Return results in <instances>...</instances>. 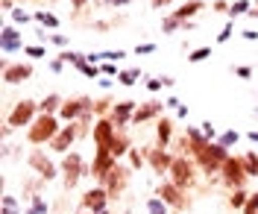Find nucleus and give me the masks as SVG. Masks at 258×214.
I'll return each instance as SVG.
<instances>
[{"label":"nucleus","mask_w":258,"mask_h":214,"mask_svg":"<svg viewBox=\"0 0 258 214\" xmlns=\"http://www.w3.org/2000/svg\"><path fill=\"white\" fill-rule=\"evenodd\" d=\"M9 15H12V24H30V21H35V18H32L27 9H21V6H15Z\"/></svg>","instance_id":"obj_39"},{"label":"nucleus","mask_w":258,"mask_h":214,"mask_svg":"<svg viewBox=\"0 0 258 214\" xmlns=\"http://www.w3.org/2000/svg\"><path fill=\"white\" fill-rule=\"evenodd\" d=\"M100 56H103V62H123L126 59V50H103Z\"/></svg>","instance_id":"obj_40"},{"label":"nucleus","mask_w":258,"mask_h":214,"mask_svg":"<svg viewBox=\"0 0 258 214\" xmlns=\"http://www.w3.org/2000/svg\"><path fill=\"white\" fill-rule=\"evenodd\" d=\"M176 115H179V117H188V106H185V103L176 109Z\"/></svg>","instance_id":"obj_57"},{"label":"nucleus","mask_w":258,"mask_h":214,"mask_svg":"<svg viewBox=\"0 0 258 214\" xmlns=\"http://www.w3.org/2000/svg\"><path fill=\"white\" fill-rule=\"evenodd\" d=\"M50 70H53V74H62V70H64V62H62V59H53V62H50Z\"/></svg>","instance_id":"obj_51"},{"label":"nucleus","mask_w":258,"mask_h":214,"mask_svg":"<svg viewBox=\"0 0 258 214\" xmlns=\"http://www.w3.org/2000/svg\"><path fill=\"white\" fill-rule=\"evenodd\" d=\"M170 141H173V117H159L156 120V147H170Z\"/></svg>","instance_id":"obj_20"},{"label":"nucleus","mask_w":258,"mask_h":214,"mask_svg":"<svg viewBox=\"0 0 258 214\" xmlns=\"http://www.w3.org/2000/svg\"><path fill=\"white\" fill-rule=\"evenodd\" d=\"M232 74H235L238 80L246 83V80H252V77H255V67H252V65H235V67H232Z\"/></svg>","instance_id":"obj_38"},{"label":"nucleus","mask_w":258,"mask_h":214,"mask_svg":"<svg viewBox=\"0 0 258 214\" xmlns=\"http://www.w3.org/2000/svg\"><path fill=\"white\" fill-rule=\"evenodd\" d=\"M32 74H35V67H32L30 62H18V65H12V62L3 56V83H6V85L27 83Z\"/></svg>","instance_id":"obj_12"},{"label":"nucleus","mask_w":258,"mask_h":214,"mask_svg":"<svg viewBox=\"0 0 258 214\" xmlns=\"http://www.w3.org/2000/svg\"><path fill=\"white\" fill-rule=\"evenodd\" d=\"M246 170H243V159L241 156H229L220 167V182H223L229 191H235V188H243L246 185Z\"/></svg>","instance_id":"obj_7"},{"label":"nucleus","mask_w":258,"mask_h":214,"mask_svg":"<svg viewBox=\"0 0 258 214\" xmlns=\"http://www.w3.org/2000/svg\"><path fill=\"white\" fill-rule=\"evenodd\" d=\"M103 6H112V9H123V6H129V3H135V0H100Z\"/></svg>","instance_id":"obj_49"},{"label":"nucleus","mask_w":258,"mask_h":214,"mask_svg":"<svg viewBox=\"0 0 258 214\" xmlns=\"http://www.w3.org/2000/svg\"><path fill=\"white\" fill-rule=\"evenodd\" d=\"M112 109H114V100H112V97L94 100V115H97V117H109V115H112Z\"/></svg>","instance_id":"obj_30"},{"label":"nucleus","mask_w":258,"mask_h":214,"mask_svg":"<svg viewBox=\"0 0 258 214\" xmlns=\"http://www.w3.org/2000/svg\"><path fill=\"white\" fill-rule=\"evenodd\" d=\"M82 214H94V211H82Z\"/></svg>","instance_id":"obj_61"},{"label":"nucleus","mask_w":258,"mask_h":214,"mask_svg":"<svg viewBox=\"0 0 258 214\" xmlns=\"http://www.w3.org/2000/svg\"><path fill=\"white\" fill-rule=\"evenodd\" d=\"M109 202H112V197H109V191L103 188V185H94V188H88L85 194H82V211H103V208H109Z\"/></svg>","instance_id":"obj_13"},{"label":"nucleus","mask_w":258,"mask_h":214,"mask_svg":"<svg viewBox=\"0 0 258 214\" xmlns=\"http://www.w3.org/2000/svg\"><path fill=\"white\" fill-rule=\"evenodd\" d=\"M232 33H235V21H226V27L217 33V44H226L232 38Z\"/></svg>","instance_id":"obj_41"},{"label":"nucleus","mask_w":258,"mask_h":214,"mask_svg":"<svg viewBox=\"0 0 258 214\" xmlns=\"http://www.w3.org/2000/svg\"><path fill=\"white\" fill-rule=\"evenodd\" d=\"M114 165H117V159L112 156V150L97 147L94 159H91V165H88V176H94L97 185H106V179H109V173L114 170Z\"/></svg>","instance_id":"obj_6"},{"label":"nucleus","mask_w":258,"mask_h":214,"mask_svg":"<svg viewBox=\"0 0 258 214\" xmlns=\"http://www.w3.org/2000/svg\"><path fill=\"white\" fill-rule=\"evenodd\" d=\"M3 214H21V208H18V205L15 208H3Z\"/></svg>","instance_id":"obj_59"},{"label":"nucleus","mask_w":258,"mask_h":214,"mask_svg":"<svg viewBox=\"0 0 258 214\" xmlns=\"http://www.w3.org/2000/svg\"><path fill=\"white\" fill-rule=\"evenodd\" d=\"M197 170H200V167H197V162H194L191 156H176L170 173H167V179L173 182V185H179L182 191H188V188L197 185Z\"/></svg>","instance_id":"obj_3"},{"label":"nucleus","mask_w":258,"mask_h":214,"mask_svg":"<svg viewBox=\"0 0 258 214\" xmlns=\"http://www.w3.org/2000/svg\"><path fill=\"white\" fill-rule=\"evenodd\" d=\"M185 138H188V144L191 147H200V144H206L209 138L203 135V129H197V126H185Z\"/></svg>","instance_id":"obj_32"},{"label":"nucleus","mask_w":258,"mask_h":214,"mask_svg":"<svg viewBox=\"0 0 258 214\" xmlns=\"http://www.w3.org/2000/svg\"><path fill=\"white\" fill-rule=\"evenodd\" d=\"M255 115H258V106H255Z\"/></svg>","instance_id":"obj_62"},{"label":"nucleus","mask_w":258,"mask_h":214,"mask_svg":"<svg viewBox=\"0 0 258 214\" xmlns=\"http://www.w3.org/2000/svg\"><path fill=\"white\" fill-rule=\"evenodd\" d=\"M94 112V100L91 97H74V100H64V106L59 109V120L64 123H77L82 115Z\"/></svg>","instance_id":"obj_11"},{"label":"nucleus","mask_w":258,"mask_h":214,"mask_svg":"<svg viewBox=\"0 0 258 214\" xmlns=\"http://www.w3.org/2000/svg\"><path fill=\"white\" fill-rule=\"evenodd\" d=\"M241 141V132H235V129H226V132H220V138H217V144H223L226 150L229 147H235Z\"/></svg>","instance_id":"obj_35"},{"label":"nucleus","mask_w":258,"mask_h":214,"mask_svg":"<svg viewBox=\"0 0 258 214\" xmlns=\"http://www.w3.org/2000/svg\"><path fill=\"white\" fill-rule=\"evenodd\" d=\"M62 126L64 123H59V115H38L35 123L27 129V141H30L32 147H44V144H50L59 135Z\"/></svg>","instance_id":"obj_2"},{"label":"nucleus","mask_w":258,"mask_h":214,"mask_svg":"<svg viewBox=\"0 0 258 214\" xmlns=\"http://www.w3.org/2000/svg\"><path fill=\"white\" fill-rule=\"evenodd\" d=\"M144 156H147V167L156 173V176H167L170 167H173V153L164 147H144Z\"/></svg>","instance_id":"obj_10"},{"label":"nucleus","mask_w":258,"mask_h":214,"mask_svg":"<svg viewBox=\"0 0 258 214\" xmlns=\"http://www.w3.org/2000/svg\"><path fill=\"white\" fill-rule=\"evenodd\" d=\"M147 211H150V214H170L173 208H170L161 197H150V199H147Z\"/></svg>","instance_id":"obj_31"},{"label":"nucleus","mask_w":258,"mask_h":214,"mask_svg":"<svg viewBox=\"0 0 258 214\" xmlns=\"http://www.w3.org/2000/svg\"><path fill=\"white\" fill-rule=\"evenodd\" d=\"M62 106H64L62 94H47L44 100H38V112H41V115H59Z\"/></svg>","instance_id":"obj_23"},{"label":"nucleus","mask_w":258,"mask_h":214,"mask_svg":"<svg viewBox=\"0 0 258 214\" xmlns=\"http://www.w3.org/2000/svg\"><path fill=\"white\" fill-rule=\"evenodd\" d=\"M71 6H74V9H77V12H82V9H85V6H88V0H71Z\"/></svg>","instance_id":"obj_54"},{"label":"nucleus","mask_w":258,"mask_h":214,"mask_svg":"<svg viewBox=\"0 0 258 214\" xmlns=\"http://www.w3.org/2000/svg\"><path fill=\"white\" fill-rule=\"evenodd\" d=\"M161 88H164L161 80H156V77H153V80H147V91H150V94H159Z\"/></svg>","instance_id":"obj_48"},{"label":"nucleus","mask_w":258,"mask_h":214,"mask_svg":"<svg viewBox=\"0 0 258 214\" xmlns=\"http://www.w3.org/2000/svg\"><path fill=\"white\" fill-rule=\"evenodd\" d=\"M182 30H185V33H191V30H197V24H194V21H182Z\"/></svg>","instance_id":"obj_56"},{"label":"nucleus","mask_w":258,"mask_h":214,"mask_svg":"<svg viewBox=\"0 0 258 214\" xmlns=\"http://www.w3.org/2000/svg\"><path fill=\"white\" fill-rule=\"evenodd\" d=\"M179 30H182V21H179V18H173V15L161 18V33L173 35V33H179Z\"/></svg>","instance_id":"obj_34"},{"label":"nucleus","mask_w":258,"mask_h":214,"mask_svg":"<svg viewBox=\"0 0 258 214\" xmlns=\"http://www.w3.org/2000/svg\"><path fill=\"white\" fill-rule=\"evenodd\" d=\"M164 106H167V109H173V112H176L179 106H182V100H179V97H176V94H170V97L164 100Z\"/></svg>","instance_id":"obj_50"},{"label":"nucleus","mask_w":258,"mask_h":214,"mask_svg":"<svg viewBox=\"0 0 258 214\" xmlns=\"http://www.w3.org/2000/svg\"><path fill=\"white\" fill-rule=\"evenodd\" d=\"M229 6H232V3H226V0H214V3H211V9H214L217 15H229Z\"/></svg>","instance_id":"obj_47"},{"label":"nucleus","mask_w":258,"mask_h":214,"mask_svg":"<svg viewBox=\"0 0 258 214\" xmlns=\"http://www.w3.org/2000/svg\"><path fill=\"white\" fill-rule=\"evenodd\" d=\"M109 150H112L114 159H123V156H129V150H132V138H129V132L126 129H117V135L112 138Z\"/></svg>","instance_id":"obj_22"},{"label":"nucleus","mask_w":258,"mask_h":214,"mask_svg":"<svg viewBox=\"0 0 258 214\" xmlns=\"http://www.w3.org/2000/svg\"><path fill=\"white\" fill-rule=\"evenodd\" d=\"M249 18H258V0H255V6H252V12H249Z\"/></svg>","instance_id":"obj_60"},{"label":"nucleus","mask_w":258,"mask_h":214,"mask_svg":"<svg viewBox=\"0 0 258 214\" xmlns=\"http://www.w3.org/2000/svg\"><path fill=\"white\" fill-rule=\"evenodd\" d=\"M252 6H255V3H249V0H235V3H232V6H229V21H235V18H241V15H249V12H252Z\"/></svg>","instance_id":"obj_28"},{"label":"nucleus","mask_w":258,"mask_h":214,"mask_svg":"<svg viewBox=\"0 0 258 214\" xmlns=\"http://www.w3.org/2000/svg\"><path fill=\"white\" fill-rule=\"evenodd\" d=\"M229 156H232V153H229L223 144H217V141H206V144H200V147H191V159L197 162V167H200L206 176H220V167H223V162Z\"/></svg>","instance_id":"obj_1"},{"label":"nucleus","mask_w":258,"mask_h":214,"mask_svg":"<svg viewBox=\"0 0 258 214\" xmlns=\"http://www.w3.org/2000/svg\"><path fill=\"white\" fill-rule=\"evenodd\" d=\"M100 70H103L106 77H120V70H123V67H117V62H103Z\"/></svg>","instance_id":"obj_43"},{"label":"nucleus","mask_w":258,"mask_h":214,"mask_svg":"<svg viewBox=\"0 0 258 214\" xmlns=\"http://www.w3.org/2000/svg\"><path fill=\"white\" fill-rule=\"evenodd\" d=\"M241 159H243V170H246V176H249V179H258V156L249 150V153H243Z\"/></svg>","instance_id":"obj_29"},{"label":"nucleus","mask_w":258,"mask_h":214,"mask_svg":"<svg viewBox=\"0 0 258 214\" xmlns=\"http://www.w3.org/2000/svg\"><path fill=\"white\" fill-rule=\"evenodd\" d=\"M132 53H135V56H153V53H156V44H153V41H147V44H135Z\"/></svg>","instance_id":"obj_42"},{"label":"nucleus","mask_w":258,"mask_h":214,"mask_svg":"<svg viewBox=\"0 0 258 214\" xmlns=\"http://www.w3.org/2000/svg\"><path fill=\"white\" fill-rule=\"evenodd\" d=\"M249 194H252V191H246V188H235V191L229 194V205H232L235 211H243V205L249 202Z\"/></svg>","instance_id":"obj_26"},{"label":"nucleus","mask_w":258,"mask_h":214,"mask_svg":"<svg viewBox=\"0 0 258 214\" xmlns=\"http://www.w3.org/2000/svg\"><path fill=\"white\" fill-rule=\"evenodd\" d=\"M170 3H173V0H150L153 9H164V6H170Z\"/></svg>","instance_id":"obj_52"},{"label":"nucleus","mask_w":258,"mask_h":214,"mask_svg":"<svg viewBox=\"0 0 258 214\" xmlns=\"http://www.w3.org/2000/svg\"><path fill=\"white\" fill-rule=\"evenodd\" d=\"M114 135H117V126H114L112 117H97L94 129H91V141H94L97 147H109Z\"/></svg>","instance_id":"obj_18"},{"label":"nucleus","mask_w":258,"mask_h":214,"mask_svg":"<svg viewBox=\"0 0 258 214\" xmlns=\"http://www.w3.org/2000/svg\"><path fill=\"white\" fill-rule=\"evenodd\" d=\"M241 214H258V191H255V194H249V202L243 205Z\"/></svg>","instance_id":"obj_45"},{"label":"nucleus","mask_w":258,"mask_h":214,"mask_svg":"<svg viewBox=\"0 0 258 214\" xmlns=\"http://www.w3.org/2000/svg\"><path fill=\"white\" fill-rule=\"evenodd\" d=\"M156 197H161L173 211H185L191 202H188V197H185V191L179 188V185H173L170 179H161L159 185H156Z\"/></svg>","instance_id":"obj_9"},{"label":"nucleus","mask_w":258,"mask_h":214,"mask_svg":"<svg viewBox=\"0 0 258 214\" xmlns=\"http://www.w3.org/2000/svg\"><path fill=\"white\" fill-rule=\"evenodd\" d=\"M27 165H30V170H35V176H38L41 182H53L56 176H62V167L53 165L47 156H44L41 147H35L30 156H27Z\"/></svg>","instance_id":"obj_8"},{"label":"nucleus","mask_w":258,"mask_h":214,"mask_svg":"<svg viewBox=\"0 0 258 214\" xmlns=\"http://www.w3.org/2000/svg\"><path fill=\"white\" fill-rule=\"evenodd\" d=\"M47 41H50V44H56V47L68 50V38H64L62 33H53V35H50V38H47Z\"/></svg>","instance_id":"obj_46"},{"label":"nucleus","mask_w":258,"mask_h":214,"mask_svg":"<svg viewBox=\"0 0 258 214\" xmlns=\"http://www.w3.org/2000/svg\"><path fill=\"white\" fill-rule=\"evenodd\" d=\"M103 188L109 191V197H112V199H117L129 188V167L114 165V170L109 173V179H106V185H103Z\"/></svg>","instance_id":"obj_17"},{"label":"nucleus","mask_w":258,"mask_h":214,"mask_svg":"<svg viewBox=\"0 0 258 214\" xmlns=\"http://www.w3.org/2000/svg\"><path fill=\"white\" fill-rule=\"evenodd\" d=\"M203 9H206V0H185L182 6L173 9V18H179V21H194V15H200Z\"/></svg>","instance_id":"obj_21"},{"label":"nucleus","mask_w":258,"mask_h":214,"mask_svg":"<svg viewBox=\"0 0 258 214\" xmlns=\"http://www.w3.org/2000/svg\"><path fill=\"white\" fill-rule=\"evenodd\" d=\"M200 129H203V135H206L209 141H217V138H220V135H217V129L211 126L209 120H203V123H200Z\"/></svg>","instance_id":"obj_44"},{"label":"nucleus","mask_w":258,"mask_h":214,"mask_svg":"<svg viewBox=\"0 0 258 214\" xmlns=\"http://www.w3.org/2000/svg\"><path fill=\"white\" fill-rule=\"evenodd\" d=\"M80 138V123H64L62 129H59V135L50 141L47 147L53 150V153H62V156H68L71 150L68 147H74V141Z\"/></svg>","instance_id":"obj_14"},{"label":"nucleus","mask_w":258,"mask_h":214,"mask_svg":"<svg viewBox=\"0 0 258 214\" xmlns=\"http://www.w3.org/2000/svg\"><path fill=\"white\" fill-rule=\"evenodd\" d=\"M159 117H164V103H161V100H147V103H141V106L135 109V115H132V126H141V123L159 120Z\"/></svg>","instance_id":"obj_15"},{"label":"nucleus","mask_w":258,"mask_h":214,"mask_svg":"<svg viewBox=\"0 0 258 214\" xmlns=\"http://www.w3.org/2000/svg\"><path fill=\"white\" fill-rule=\"evenodd\" d=\"M243 38H246V41H258V30H243Z\"/></svg>","instance_id":"obj_53"},{"label":"nucleus","mask_w":258,"mask_h":214,"mask_svg":"<svg viewBox=\"0 0 258 214\" xmlns=\"http://www.w3.org/2000/svg\"><path fill=\"white\" fill-rule=\"evenodd\" d=\"M141 77H144V74H141V67H123V70H120V77H117V83L123 85V88H132V85H138Z\"/></svg>","instance_id":"obj_25"},{"label":"nucleus","mask_w":258,"mask_h":214,"mask_svg":"<svg viewBox=\"0 0 258 214\" xmlns=\"http://www.w3.org/2000/svg\"><path fill=\"white\" fill-rule=\"evenodd\" d=\"M62 182H64V191H71V188H77L80 185L82 176H88V165H85V159H82L80 153H68L62 156Z\"/></svg>","instance_id":"obj_4"},{"label":"nucleus","mask_w":258,"mask_h":214,"mask_svg":"<svg viewBox=\"0 0 258 214\" xmlns=\"http://www.w3.org/2000/svg\"><path fill=\"white\" fill-rule=\"evenodd\" d=\"M24 38H21V30H18L15 24H3V30H0V53L3 56H9V53H15V50H24Z\"/></svg>","instance_id":"obj_16"},{"label":"nucleus","mask_w":258,"mask_h":214,"mask_svg":"<svg viewBox=\"0 0 258 214\" xmlns=\"http://www.w3.org/2000/svg\"><path fill=\"white\" fill-rule=\"evenodd\" d=\"M135 109H138V103L135 100H120V103H114V109H112V120H114V126L117 129H126L129 123H132V115H135Z\"/></svg>","instance_id":"obj_19"},{"label":"nucleus","mask_w":258,"mask_h":214,"mask_svg":"<svg viewBox=\"0 0 258 214\" xmlns=\"http://www.w3.org/2000/svg\"><path fill=\"white\" fill-rule=\"evenodd\" d=\"M129 165H132V170H141V167H147V156L144 150H129Z\"/></svg>","instance_id":"obj_36"},{"label":"nucleus","mask_w":258,"mask_h":214,"mask_svg":"<svg viewBox=\"0 0 258 214\" xmlns=\"http://www.w3.org/2000/svg\"><path fill=\"white\" fill-rule=\"evenodd\" d=\"M27 199H30V208H27L24 214H47L50 211L47 199L41 197V194H27Z\"/></svg>","instance_id":"obj_27"},{"label":"nucleus","mask_w":258,"mask_h":214,"mask_svg":"<svg viewBox=\"0 0 258 214\" xmlns=\"http://www.w3.org/2000/svg\"><path fill=\"white\" fill-rule=\"evenodd\" d=\"M246 138H249L252 144H258V132H255V129H252V132H246Z\"/></svg>","instance_id":"obj_58"},{"label":"nucleus","mask_w":258,"mask_h":214,"mask_svg":"<svg viewBox=\"0 0 258 214\" xmlns=\"http://www.w3.org/2000/svg\"><path fill=\"white\" fill-rule=\"evenodd\" d=\"M161 83H164V88H173V85H176V80H173V77H159Z\"/></svg>","instance_id":"obj_55"},{"label":"nucleus","mask_w":258,"mask_h":214,"mask_svg":"<svg viewBox=\"0 0 258 214\" xmlns=\"http://www.w3.org/2000/svg\"><path fill=\"white\" fill-rule=\"evenodd\" d=\"M211 53H214L211 47H197V50H191V53H188V62H191V65H200V62L211 59Z\"/></svg>","instance_id":"obj_33"},{"label":"nucleus","mask_w":258,"mask_h":214,"mask_svg":"<svg viewBox=\"0 0 258 214\" xmlns=\"http://www.w3.org/2000/svg\"><path fill=\"white\" fill-rule=\"evenodd\" d=\"M24 53H27V59H32V62H35V59H44V56H47V44H27Z\"/></svg>","instance_id":"obj_37"},{"label":"nucleus","mask_w":258,"mask_h":214,"mask_svg":"<svg viewBox=\"0 0 258 214\" xmlns=\"http://www.w3.org/2000/svg\"><path fill=\"white\" fill-rule=\"evenodd\" d=\"M38 115H41V112H38V103L27 97V100H18L15 106H12V112H9V117H6V123H9L12 129H30Z\"/></svg>","instance_id":"obj_5"},{"label":"nucleus","mask_w":258,"mask_h":214,"mask_svg":"<svg viewBox=\"0 0 258 214\" xmlns=\"http://www.w3.org/2000/svg\"><path fill=\"white\" fill-rule=\"evenodd\" d=\"M32 18H35V24L41 27V30H59V18L53 15V12H44V9H38V12H32Z\"/></svg>","instance_id":"obj_24"}]
</instances>
